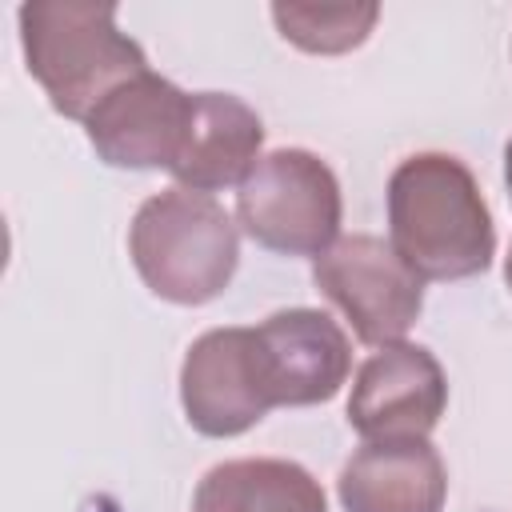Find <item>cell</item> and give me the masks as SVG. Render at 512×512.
I'll use <instances>...</instances> for the list:
<instances>
[{
	"label": "cell",
	"mask_w": 512,
	"mask_h": 512,
	"mask_svg": "<svg viewBox=\"0 0 512 512\" xmlns=\"http://www.w3.org/2000/svg\"><path fill=\"white\" fill-rule=\"evenodd\" d=\"M388 244L420 280H464L492 264L496 228L472 168L416 152L388 176Z\"/></svg>",
	"instance_id": "obj_1"
},
{
	"label": "cell",
	"mask_w": 512,
	"mask_h": 512,
	"mask_svg": "<svg viewBox=\"0 0 512 512\" xmlns=\"http://www.w3.org/2000/svg\"><path fill=\"white\" fill-rule=\"evenodd\" d=\"M20 44L32 80L68 120H88L124 80L148 72L144 48L120 32L112 4L36 0L20 4Z\"/></svg>",
	"instance_id": "obj_2"
},
{
	"label": "cell",
	"mask_w": 512,
	"mask_h": 512,
	"mask_svg": "<svg viewBox=\"0 0 512 512\" xmlns=\"http://www.w3.org/2000/svg\"><path fill=\"white\" fill-rule=\"evenodd\" d=\"M504 180H508V196H512V140L504 144Z\"/></svg>",
	"instance_id": "obj_14"
},
{
	"label": "cell",
	"mask_w": 512,
	"mask_h": 512,
	"mask_svg": "<svg viewBox=\"0 0 512 512\" xmlns=\"http://www.w3.org/2000/svg\"><path fill=\"white\" fill-rule=\"evenodd\" d=\"M192 512H328L320 480L296 460L248 456L204 472Z\"/></svg>",
	"instance_id": "obj_12"
},
{
	"label": "cell",
	"mask_w": 512,
	"mask_h": 512,
	"mask_svg": "<svg viewBox=\"0 0 512 512\" xmlns=\"http://www.w3.org/2000/svg\"><path fill=\"white\" fill-rule=\"evenodd\" d=\"M344 512H440L448 472L428 436L364 440L336 480Z\"/></svg>",
	"instance_id": "obj_10"
},
{
	"label": "cell",
	"mask_w": 512,
	"mask_h": 512,
	"mask_svg": "<svg viewBox=\"0 0 512 512\" xmlns=\"http://www.w3.org/2000/svg\"><path fill=\"white\" fill-rule=\"evenodd\" d=\"M272 20L284 40L316 56H340L368 40L380 20V4H272Z\"/></svg>",
	"instance_id": "obj_13"
},
{
	"label": "cell",
	"mask_w": 512,
	"mask_h": 512,
	"mask_svg": "<svg viewBox=\"0 0 512 512\" xmlns=\"http://www.w3.org/2000/svg\"><path fill=\"white\" fill-rule=\"evenodd\" d=\"M264 124L260 116L232 92H192V120L184 132V148L172 164L180 188L192 192H220L240 180L260 160Z\"/></svg>",
	"instance_id": "obj_11"
},
{
	"label": "cell",
	"mask_w": 512,
	"mask_h": 512,
	"mask_svg": "<svg viewBox=\"0 0 512 512\" xmlns=\"http://www.w3.org/2000/svg\"><path fill=\"white\" fill-rule=\"evenodd\" d=\"M504 280H508V288H512V248H508V256H504Z\"/></svg>",
	"instance_id": "obj_15"
},
{
	"label": "cell",
	"mask_w": 512,
	"mask_h": 512,
	"mask_svg": "<svg viewBox=\"0 0 512 512\" xmlns=\"http://www.w3.org/2000/svg\"><path fill=\"white\" fill-rule=\"evenodd\" d=\"M128 252L152 296L196 308L232 284L240 236L216 196L176 184L136 208Z\"/></svg>",
	"instance_id": "obj_3"
},
{
	"label": "cell",
	"mask_w": 512,
	"mask_h": 512,
	"mask_svg": "<svg viewBox=\"0 0 512 512\" xmlns=\"http://www.w3.org/2000/svg\"><path fill=\"white\" fill-rule=\"evenodd\" d=\"M312 284L348 316L360 344L384 348L404 340L424 308V280L400 252L368 232L340 236L312 260Z\"/></svg>",
	"instance_id": "obj_5"
},
{
	"label": "cell",
	"mask_w": 512,
	"mask_h": 512,
	"mask_svg": "<svg viewBox=\"0 0 512 512\" xmlns=\"http://www.w3.org/2000/svg\"><path fill=\"white\" fill-rule=\"evenodd\" d=\"M256 340L264 352L268 384L276 408H304L332 400L352 368V348L344 328L316 308H284L256 324Z\"/></svg>",
	"instance_id": "obj_9"
},
{
	"label": "cell",
	"mask_w": 512,
	"mask_h": 512,
	"mask_svg": "<svg viewBox=\"0 0 512 512\" xmlns=\"http://www.w3.org/2000/svg\"><path fill=\"white\" fill-rule=\"evenodd\" d=\"M340 216V180L308 148L264 152L236 188V220L268 252L316 260L340 240Z\"/></svg>",
	"instance_id": "obj_4"
},
{
	"label": "cell",
	"mask_w": 512,
	"mask_h": 512,
	"mask_svg": "<svg viewBox=\"0 0 512 512\" xmlns=\"http://www.w3.org/2000/svg\"><path fill=\"white\" fill-rule=\"evenodd\" d=\"M192 96L152 68L108 92L84 120L88 144L112 168H168L184 148Z\"/></svg>",
	"instance_id": "obj_8"
},
{
	"label": "cell",
	"mask_w": 512,
	"mask_h": 512,
	"mask_svg": "<svg viewBox=\"0 0 512 512\" xmlns=\"http://www.w3.org/2000/svg\"><path fill=\"white\" fill-rule=\"evenodd\" d=\"M448 404V380L440 360L408 340L372 352L352 380L348 424L364 440L428 436Z\"/></svg>",
	"instance_id": "obj_7"
},
{
	"label": "cell",
	"mask_w": 512,
	"mask_h": 512,
	"mask_svg": "<svg viewBox=\"0 0 512 512\" xmlns=\"http://www.w3.org/2000/svg\"><path fill=\"white\" fill-rule=\"evenodd\" d=\"M180 404L200 436H240L276 408L256 328H212L180 364Z\"/></svg>",
	"instance_id": "obj_6"
}]
</instances>
